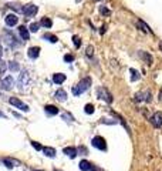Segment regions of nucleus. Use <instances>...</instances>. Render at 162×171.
Returning <instances> with one entry per match:
<instances>
[{"label": "nucleus", "mask_w": 162, "mask_h": 171, "mask_svg": "<svg viewBox=\"0 0 162 171\" xmlns=\"http://www.w3.org/2000/svg\"><path fill=\"white\" fill-rule=\"evenodd\" d=\"M91 86V78L87 77V78H83L80 83H78L77 86H74L73 87V94L74 96H80V94H83L85 91V90H88V87Z\"/></svg>", "instance_id": "1"}, {"label": "nucleus", "mask_w": 162, "mask_h": 171, "mask_svg": "<svg viewBox=\"0 0 162 171\" xmlns=\"http://www.w3.org/2000/svg\"><path fill=\"white\" fill-rule=\"evenodd\" d=\"M97 96H98V98H101L103 101H105V103H108V104H111L112 103V94L108 91V89H105V87H98L97 89Z\"/></svg>", "instance_id": "2"}, {"label": "nucleus", "mask_w": 162, "mask_h": 171, "mask_svg": "<svg viewBox=\"0 0 162 171\" xmlns=\"http://www.w3.org/2000/svg\"><path fill=\"white\" fill-rule=\"evenodd\" d=\"M22 11L24 13L26 17H34L37 15V11H38V7L36 4H26V6H23Z\"/></svg>", "instance_id": "3"}, {"label": "nucleus", "mask_w": 162, "mask_h": 171, "mask_svg": "<svg viewBox=\"0 0 162 171\" xmlns=\"http://www.w3.org/2000/svg\"><path fill=\"white\" fill-rule=\"evenodd\" d=\"M10 104L11 106H14L16 108H20L22 111H29V106L24 104L22 100H18V98H16V97H10Z\"/></svg>", "instance_id": "4"}, {"label": "nucleus", "mask_w": 162, "mask_h": 171, "mask_svg": "<svg viewBox=\"0 0 162 171\" xmlns=\"http://www.w3.org/2000/svg\"><path fill=\"white\" fill-rule=\"evenodd\" d=\"M17 84L20 86V87H29V84H30V76H29V73L27 71H22V74H20V77H18V80H17Z\"/></svg>", "instance_id": "5"}, {"label": "nucleus", "mask_w": 162, "mask_h": 171, "mask_svg": "<svg viewBox=\"0 0 162 171\" xmlns=\"http://www.w3.org/2000/svg\"><path fill=\"white\" fill-rule=\"evenodd\" d=\"M92 145L98 150H103V151L107 150V143H105V140H104L103 137H94L92 138Z\"/></svg>", "instance_id": "6"}, {"label": "nucleus", "mask_w": 162, "mask_h": 171, "mask_svg": "<svg viewBox=\"0 0 162 171\" xmlns=\"http://www.w3.org/2000/svg\"><path fill=\"white\" fill-rule=\"evenodd\" d=\"M13 86H14V78L11 76H7V77H4L2 80V89L3 90H11Z\"/></svg>", "instance_id": "7"}, {"label": "nucleus", "mask_w": 162, "mask_h": 171, "mask_svg": "<svg viewBox=\"0 0 162 171\" xmlns=\"http://www.w3.org/2000/svg\"><path fill=\"white\" fill-rule=\"evenodd\" d=\"M151 124L156 128H161L162 127V113H155L151 117Z\"/></svg>", "instance_id": "8"}, {"label": "nucleus", "mask_w": 162, "mask_h": 171, "mask_svg": "<svg viewBox=\"0 0 162 171\" xmlns=\"http://www.w3.org/2000/svg\"><path fill=\"white\" fill-rule=\"evenodd\" d=\"M4 22H6V24L10 27L16 26L18 22V17L16 15H13V13H10V15H6V17H4Z\"/></svg>", "instance_id": "9"}, {"label": "nucleus", "mask_w": 162, "mask_h": 171, "mask_svg": "<svg viewBox=\"0 0 162 171\" xmlns=\"http://www.w3.org/2000/svg\"><path fill=\"white\" fill-rule=\"evenodd\" d=\"M135 101H151V93H149V91L138 93L135 96Z\"/></svg>", "instance_id": "10"}, {"label": "nucleus", "mask_w": 162, "mask_h": 171, "mask_svg": "<svg viewBox=\"0 0 162 171\" xmlns=\"http://www.w3.org/2000/svg\"><path fill=\"white\" fill-rule=\"evenodd\" d=\"M27 56L30 57V59H37V57L40 56V47H30L29 52H27Z\"/></svg>", "instance_id": "11"}, {"label": "nucleus", "mask_w": 162, "mask_h": 171, "mask_svg": "<svg viewBox=\"0 0 162 171\" xmlns=\"http://www.w3.org/2000/svg\"><path fill=\"white\" fill-rule=\"evenodd\" d=\"M63 152H64V154H67L70 158H75L77 154H78V150L74 148V147H66V148L63 150Z\"/></svg>", "instance_id": "12"}, {"label": "nucleus", "mask_w": 162, "mask_h": 171, "mask_svg": "<svg viewBox=\"0 0 162 171\" xmlns=\"http://www.w3.org/2000/svg\"><path fill=\"white\" fill-rule=\"evenodd\" d=\"M66 74H61V73H55V74H53V81L55 83V84H63L64 81H66Z\"/></svg>", "instance_id": "13"}, {"label": "nucleus", "mask_w": 162, "mask_h": 171, "mask_svg": "<svg viewBox=\"0 0 162 171\" xmlns=\"http://www.w3.org/2000/svg\"><path fill=\"white\" fill-rule=\"evenodd\" d=\"M55 98L59 101H66L67 100V93H66V90H63V89H59L57 91H55Z\"/></svg>", "instance_id": "14"}, {"label": "nucleus", "mask_w": 162, "mask_h": 171, "mask_svg": "<svg viewBox=\"0 0 162 171\" xmlns=\"http://www.w3.org/2000/svg\"><path fill=\"white\" fill-rule=\"evenodd\" d=\"M80 170H83V171H95L94 167L91 165V163H88V161H85V160L80 161Z\"/></svg>", "instance_id": "15"}, {"label": "nucleus", "mask_w": 162, "mask_h": 171, "mask_svg": "<svg viewBox=\"0 0 162 171\" xmlns=\"http://www.w3.org/2000/svg\"><path fill=\"white\" fill-rule=\"evenodd\" d=\"M18 34L22 36L23 40H29L30 33H29V29H27L26 26H20V27H18Z\"/></svg>", "instance_id": "16"}, {"label": "nucleus", "mask_w": 162, "mask_h": 171, "mask_svg": "<svg viewBox=\"0 0 162 171\" xmlns=\"http://www.w3.org/2000/svg\"><path fill=\"white\" fill-rule=\"evenodd\" d=\"M4 37H6V43H7L9 46H11V47H14L16 46V41H14V36L10 33V31H6L4 33Z\"/></svg>", "instance_id": "17"}, {"label": "nucleus", "mask_w": 162, "mask_h": 171, "mask_svg": "<svg viewBox=\"0 0 162 171\" xmlns=\"http://www.w3.org/2000/svg\"><path fill=\"white\" fill-rule=\"evenodd\" d=\"M44 110H46V113H47V114H51V115L59 114V108L55 107V106H51V104L46 106V107H44Z\"/></svg>", "instance_id": "18"}, {"label": "nucleus", "mask_w": 162, "mask_h": 171, "mask_svg": "<svg viewBox=\"0 0 162 171\" xmlns=\"http://www.w3.org/2000/svg\"><path fill=\"white\" fill-rule=\"evenodd\" d=\"M129 77H131V81H136V80L141 78V74L135 70V69H131V70H129Z\"/></svg>", "instance_id": "19"}, {"label": "nucleus", "mask_w": 162, "mask_h": 171, "mask_svg": "<svg viewBox=\"0 0 162 171\" xmlns=\"http://www.w3.org/2000/svg\"><path fill=\"white\" fill-rule=\"evenodd\" d=\"M43 152H44L47 157H55V150L53 147H43Z\"/></svg>", "instance_id": "20"}, {"label": "nucleus", "mask_w": 162, "mask_h": 171, "mask_svg": "<svg viewBox=\"0 0 162 171\" xmlns=\"http://www.w3.org/2000/svg\"><path fill=\"white\" fill-rule=\"evenodd\" d=\"M140 56L142 57V59H144L148 64H152V56L149 54V53H147V52H140Z\"/></svg>", "instance_id": "21"}, {"label": "nucleus", "mask_w": 162, "mask_h": 171, "mask_svg": "<svg viewBox=\"0 0 162 171\" xmlns=\"http://www.w3.org/2000/svg\"><path fill=\"white\" fill-rule=\"evenodd\" d=\"M43 39H46V40L50 41V43H57V41H59L57 36H54V34H50V33H46L44 36H43Z\"/></svg>", "instance_id": "22"}, {"label": "nucleus", "mask_w": 162, "mask_h": 171, "mask_svg": "<svg viewBox=\"0 0 162 171\" xmlns=\"http://www.w3.org/2000/svg\"><path fill=\"white\" fill-rule=\"evenodd\" d=\"M40 24H41V26L48 27V29H50V27L53 26V22H51V19H48V17H43V19H41V22H40Z\"/></svg>", "instance_id": "23"}, {"label": "nucleus", "mask_w": 162, "mask_h": 171, "mask_svg": "<svg viewBox=\"0 0 162 171\" xmlns=\"http://www.w3.org/2000/svg\"><path fill=\"white\" fill-rule=\"evenodd\" d=\"M138 27H141V30H144V31H147V33H152L151 29H149V27H148L144 22H141V20L138 22Z\"/></svg>", "instance_id": "24"}, {"label": "nucleus", "mask_w": 162, "mask_h": 171, "mask_svg": "<svg viewBox=\"0 0 162 171\" xmlns=\"http://www.w3.org/2000/svg\"><path fill=\"white\" fill-rule=\"evenodd\" d=\"M84 111L87 113V114H92V113H94V106L92 104H85L84 106Z\"/></svg>", "instance_id": "25"}, {"label": "nucleus", "mask_w": 162, "mask_h": 171, "mask_svg": "<svg viewBox=\"0 0 162 171\" xmlns=\"http://www.w3.org/2000/svg\"><path fill=\"white\" fill-rule=\"evenodd\" d=\"M99 13L104 15V16H110L111 10H110V9H107V7H104V6H101V7H99Z\"/></svg>", "instance_id": "26"}, {"label": "nucleus", "mask_w": 162, "mask_h": 171, "mask_svg": "<svg viewBox=\"0 0 162 171\" xmlns=\"http://www.w3.org/2000/svg\"><path fill=\"white\" fill-rule=\"evenodd\" d=\"M38 27H40V23H31V24H30V31H33V33H36L37 30H38Z\"/></svg>", "instance_id": "27"}, {"label": "nucleus", "mask_w": 162, "mask_h": 171, "mask_svg": "<svg viewBox=\"0 0 162 171\" xmlns=\"http://www.w3.org/2000/svg\"><path fill=\"white\" fill-rule=\"evenodd\" d=\"M9 69H10L11 71H17L18 70V64L16 63V61H10V63H9Z\"/></svg>", "instance_id": "28"}, {"label": "nucleus", "mask_w": 162, "mask_h": 171, "mask_svg": "<svg viewBox=\"0 0 162 171\" xmlns=\"http://www.w3.org/2000/svg\"><path fill=\"white\" fill-rule=\"evenodd\" d=\"M6 69H7V66H6V63L4 61H0V76L6 73Z\"/></svg>", "instance_id": "29"}, {"label": "nucleus", "mask_w": 162, "mask_h": 171, "mask_svg": "<svg viewBox=\"0 0 162 171\" xmlns=\"http://www.w3.org/2000/svg\"><path fill=\"white\" fill-rule=\"evenodd\" d=\"M73 43L74 44H75V47H80L81 46V41H80V37H78V36H73Z\"/></svg>", "instance_id": "30"}, {"label": "nucleus", "mask_w": 162, "mask_h": 171, "mask_svg": "<svg viewBox=\"0 0 162 171\" xmlns=\"http://www.w3.org/2000/svg\"><path fill=\"white\" fill-rule=\"evenodd\" d=\"M7 7L13 9V10H17V11H22V9H23V7H18V4H14V3H9Z\"/></svg>", "instance_id": "31"}, {"label": "nucleus", "mask_w": 162, "mask_h": 171, "mask_svg": "<svg viewBox=\"0 0 162 171\" xmlns=\"http://www.w3.org/2000/svg\"><path fill=\"white\" fill-rule=\"evenodd\" d=\"M92 54H94V47H92V46H88V47H87V56L92 57Z\"/></svg>", "instance_id": "32"}, {"label": "nucleus", "mask_w": 162, "mask_h": 171, "mask_svg": "<svg viewBox=\"0 0 162 171\" xmlns=\"http://www.w3.org/2000/svg\"><path fill=\"white\" fill-rule=\"evenodd\" d=\"M31 145H33V147L37 150V151H40V150H43L41 144H38V143H36V141H31Z\"/></svg>", "instance_id": "33"}, {"label": "nucleus", "mask_w": 162, "mask_h": 171, "mask_svg": "<svg viewBox=\"0 0 162 171\" xmlns=\"http://www.w3.org/2000/svg\"><path fill=\"white\" fill-rule=\"evenodd\" d=\"M64 60H66L67 63H71V61L74 60V57L71 56V54H66V56H64Z\"/></svg>", "instance_id": "34"}, {"label": "nucleus", "mask_w": 162, "mask_h": 171, "mask_svg": "<svg viewBox=\"0 0 162 171\" xmlns=\"http://www.w3.org/2000/svg\"><path fill=\"white\" fill-rule=\"evenodd\" d=\"M3 164H4V165H6L7 168H13V164H11L9 160H3Z\"/></svg>", "instance_id": "35"}, {"label": "nucleus", "mask_w": 162, "mask_h": 171, "mask_svg": "<svg viewBox=\"0 0 162 171\" xmlns=\"http://www.w3.org/2000/svg\"><path fill=\"white\" fill-rule=\"evenodd\" d=\"M77 150L81 152H84V154H87V148H84V147H80V148H77Z\"/></svg>", "instance_id": "36"}, {"label": "nucleus", "mask_w": 162, "mask_h": 171, "mask_svg": "<svg viewBox=\"0 0 162 171\" xmlns=\"http://www.w3.org/2000/svg\"><path fill=\"white\" fill-rule=\"evenodd\" d=\"M3 56V47H2V46H0V57Z\"/></svg>", "instance_id": "37"}, {"label": "nucleus", "mask_w": 162, "mask_h": 171, "mask_svg": "<svg viewBox=\"0 0 162 171\" xmlns=\"http://www.w3.org/2000/svg\"><path fill=\"white\" fill-rule=\"evenodd\" d=\"M159 100H162V89H161V91H159V97H158Z\"/></svg>", "instance_id": "38"}, {"label": "nucleus", "mask_w": 162, "mask_h": 171, "mask_svg": "<svg viewBox=\"0 0 162 171\" xmlns=\"http://www.w3.org/2000/svg\"><path fill=\"white\" fill-rule=\"evenodd\" d=\"M159 48H161V50H162V41H161V43H159Z\"/></svg>", "instance_id": "39"}, {"label": "nucleus", "mask_w": 162, "mask_h": 171, "mask_svg": "<svg viewBox=\"0 0 162 171\" xmlns=\"http://www.w3.org/2000/svg\"><path fill=\"white\" fill-rule=\"evenodd\" d=\"M0 117H3V114H2V113H0Z\"/></svg>", "instance_id": "40"}, {"label": "nucleus", "mask_w": 162, "mask_h": 171, "mask_svg": "<svg viewBox=\"0 0 162 171\" xmlns=\"http://www.w3.org/2000/svg\"><path fill=\"white\" fill-rule=\"evenodd\" d=\"M36 171H38V170H36Z\"/></svg>", "instance_id": "41"}]
</instances>
